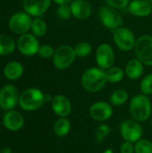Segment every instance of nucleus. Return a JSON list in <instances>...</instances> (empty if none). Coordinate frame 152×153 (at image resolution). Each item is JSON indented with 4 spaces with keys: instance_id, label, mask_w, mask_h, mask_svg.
I'll list each match as a JSON object with an SVG mask.
<instances>
[{
    "instance_id": "obj_1",
    "label": "nucleus",
    "mask_w": 152,
    "mask_h": 153,
    "mask_svg": "<svg viewBox=\"0 0 152 153\" xmlns=\"http://www.w3.org/2000/svg\"><path fill=\"white\" fill-rule=\"evenodd\" d=\"M81 82L84 90L95 93L100 91L106 86L108 79L105 70L99 67H90L83 72Z\"/></svg>"
},
{
    "instance_id": "obj_2",
    "label": "nucleus",
    "mask_w": 152,
    "mask_h": 153,
    "mask_svg": "<svg viewBox=\"0 0 152 153\" xmlns=\"http://www.w3.org/2000/svg\"><path fill=\"white\" fill-rule=\"evenodd\" d=\"M129 110L132 117L138 122H145L151 118L152 104L148 95L143 93L133 96L130 101Z\"/></svg>"
},
{
    "instance_id": "obj_3",
    "label": "nucleus",
    "mask_w": 152,
    "mask_h": 153,
    "mask_svg": "<svg viewBox=\"0 0 152 153\" xmlns=\"http://www.w3.org/2000/svg\"><path fill=\"white\" fill-rule=\"evenodd\" d=\"M45 94L37 88H29L19 96V106L25 111H35L45 103Z\"/></svg>"
},
{
    "instance_id": "obj_4",
    "label": "nucleus",
    "mask_w": 152,
    "mask_h": 153,
    "mask_svg": "<svg viewBox=\"0 0 152 153\" xmlns=\"http://www.w3.org/2000/svg\"><path fill=\"white\" fill-rule=\"evenodd\" d=\"M76 58L74 48L70 45H61L56 48L52 60L57 70H65L74 63Z\"/></svg>"
},
{
    "instance_id": "obj_5",
    "label": "nucleus",
    "mask_w": 152,
    "mask_h": 153,
    "mask_svg": "<svg viewBox=\"0 0 152 153\" xmlns=\"http://www.w3.org/2000/svg\"><path fill=\"white\" fill-rule=\"evenodd\" d=\"M99 17L102 25L109 30H115L124 24V19L116 9L105 4L99 10Z\"/></svg>"
},
{
    "instance_id": "obj_6",
    "label": "nucleus",
    "mask_w": 152,
    "mask_h": 153,
    "mask_svg": "<svg viewBox=\"0 0 152 153\" xmlns=\"http://www.w3.org/2000/svg\"><path fill=\"white\" fill-rule=\"evenodd\" d=\"M134 53L136 57L141 60L144 65L152 66V36L149 34L142 35L137 38Z\"/></svg>"
},
{
    "instance_id": "obj_7",
    "label": "nucleus",
    "mask_w": 152,
    "mask_h": 153,
    "mask_svg": "<svg viewBox=\"0 0 152 153\" xmlns=\"http://www.w3.org/2000/svg\"><path fill=\"white\" fill-rule=\"evenodd\" d=\"M136 37L134 33L127 27H120L114 30L113 40L117 48L122 51L128 52L134 48Z\"/></svg>"
},
{
    "instance_id": "obj_8",
    "label": "nucleus",
    "mask_w": 152,
    "mask_h": 153,
    "mask_svg": "<svg viewBox=\"0 0 152 153\" xmlns=\"http://www.w3.org/2000/svg\"><path fill=\"white\" fill-rule=\"evenodd\" d=\"M119 132L125 142L135 143L142 138L143 128L140 122L134 119L125 120L120 124Z\"/></svg>"
},
{
    "instance_id": "obj_9",
    "label": "nucleus",
    "mask_w": 152,
    "mask_h": 153,
    "mask_svg": "<svg viewBox=\"0 0 152 153\" xmlns=\"http://www.w3.org/2000/svg\"><path fill=\"white\" fill-rule=\"evenodd\" d=\"M31 22L32 18L26 12H17L9 18L8 27L12 32L22 35L30 30Z\"/></svg>"
},
{
    "instance_id": "obj_10",
    "label": "nucleus",
    "mask_w": 152,
    "mask_h": 153,
    "mask_svg": "<svg viewBox=\"0 0 152 153\" xmlns=\"http://www.w3.org/2000/svg\"><path fill=\"white\" fill-rule=\"evenodd\" d=\"M95 60L98 67L102 70H108L115 65L116 55L114 48L108 43H102L98 46L95 52Z\"/></svg>"
},
{
    "instance_id": "obj_11",
    "label": "nucleus",
    "mask_w": 152,
    "mask_h": 153,
    "mask_svg": "<svg viewBox=\"0 0 152 153\" xmlns=\"http://www.w3.org/2000/svg\"><path fill=\"white\" fill-rule=\"evenodd\" d=\"M16 47L22 55L25 56H32L38 54L40 45L38 37L32 33H24L17 39Z\"/></svg>"
},
{
    "instance_id": "obj_12",
    "label": "nucleus",
    "mask_w": 152,
    "mask_h": 153,
    "mask_svg": "<svg viewBox=\"0 0 152 153\" xmlns=\"http://www.w3.org/2000/svg\"><path fill=\"white\" fill-rule=\"evenodd\" d=\"M19 93L16 87L7 84L0 90V108L4 110H13L19 102Z\"/></svg>"
},
{
    "instance_id": "obj_13",
    "label": "nucleus",
    "mask_w": 152,
    "mask_h": 153,
    "mask_svg": "<svg viewBox=\"0 0 152 153\" xmlns=\"http://www.w3.org/2000/svg\"><path fill=\"white\" fill-rule=\"evenodd\" d=\"M89 114L93 120L104 122L110 119L113 116V108L111 104L106 101H97L90 106Z\"/></svg>"
},
{
    "instance_id": "obj_14",
    "label": "nucleus",
    "mask_w": 152,
    "mask_h": 153,
    "mask_svg": "<svg viewBox=\"0 0 152 153\" xmlns=\"http://www.w3.org/2000/svg\"><path fill=\"white\" fill-rule=\"evenodd\" d=\"M52 0H23L24 12L31 17H41L50 7Z\"/></svg>"
},
{
    "instance_id": "obj_15",
    "label": "nucleus",
    "mask_w": 152,
    "mask_h": 153,
    "mask_svg": "<svg viewBox=\"0 0 152 153\" xmlns=\"http://www.w3.org/2000/svg\"><path fill=\"white\" fill-rule=\"evenodd\" d=\"M51 107L54 113L59 117H67L72 112V103L70 100L62 94L53 97L51 100Z\"/></svg>"
},
{
    "instance_id": "obj_16",
    "label": "nucleus",
    "mask_w": 152,
    "mask_h": 153,
    "mask_svg": "<svg viewBox=\"0 0 152 153\" xmlns=\"http://www.w3.org/2000/svg\"><path fill=\"white\" fill-rule=\"evenodd\" d=\"M70 7L73 16L81 21L88 19L92 13V6L87 0H73Z\"/></svg>"
},
{
    "instance_id": "obj_17",
    "label": "nucleus",
    "mask_w": 152,
    "mask_h": 153,
    "mask_svg": "<svg viewBox=\"0 0 152 153\" xmlns=\"http://www.w3.org/2000/svg\"><path fill=\"white\" fill-rule=\"evenodd\" d=\"M3 125L10 131H18L24 125V118L21 113L13 110L7 111L3 117Z\"/></svg>"
},
{
    "instance_id": "obj_18",
    "label": "nucleus",
    "mask_w": 152,
    "mask_h": 153,
    "mask_svg": "<svg viewBox=\"0 0 152 153\" xmlns=\"http://www.w3.org/2000/svg\"><path fill=\"white\" fill-rule=\"evenodd\" d=\"M127 9L133 16L147 17L152 13V4L145 0H132L130 1Z\"/></svg>"
},
{
    "instance_id": "obj_19",
    "label": "nucleus",
    "mask_w": 152,
    "mask_h": 153,
    "mask_svg": "<svg viewBox=\"0 0 152 153\" xmlns=\"http://www.w3.org/2000/svg\"><path fill=\"white\" fill-rule=\"evenodd\" d=\"M144 72V65L137 57L130 59L125 68V75L131 80H137L141 78Z\"/></svg>"
},
{
    "instance_id": "obj_20",
    "label": "nucleus",
    "mask_w": 152,
    "mask_h": 153,
    "mask_svg": "<svg viewBox=\"0 0 152 153\" xmlns=\"http://www.w3.org/2000/svg\"><path fill=\"white\" fill-rule=\"evenodd\" d=\"M24 68L20 62L12 61L5 65L4 68V75L10 81H16L23 74Z\"/></svg>"
},
{
    "instance_id": "obj_21",
    "label": "nucleus",
    "mask_w": 152,
    "mask_h": 153,
    "mask_svg": "<svg viewBox=\"0 0 152 153\" xmlns=\"http://www.w3.org/2000/svg\"><path fill=\"white\" fill-rule=\"evenodd\" d=\"M16 48L14 39L7 34H0V56L12 54Z\"/></svg>"
},
{
    "instance_id": "obj_22",
    "label": "nucleus",
    "mask_w": 152,
    "mask_h": 153,
    "mask_svg": "<svg viewBox=\"0 0 152 153\" xmlns=\"http://www.w3.org/2000/svg\"><path fill=\"white\" fill-rule=\"evenodd\" d=\"M71 122L66 117H60L58 118L53 126L54 133L58 137H65L71 131Z\"/></svg>"
},
{
    "instance_id": "obj_23",
    "label": "nucleus",
    "mask_w": 152,
    "mask_h": 153,
    "mask_svg": "<svg viewBox=\"0 0 152 153\" xmlns=\"http://www.w3.org/2000/svg\"><path fill=\"white\" fill-rule=\"evenodd\" d=\"M129 99L128 92L124 89H117L114 91L109 98L110 104L115 107H120L127 102Z\"/></svg>"
},
{
    "instance_id": "obj_24",
    "label": "nucleus",
    "mask_w": 152,
    "mask_h": 153,
    "mask_svg": "<svg viewBox=\"0 0 152 153\" xmlns=\"http://www.w3.org/2000/svg\"><path fill=\"white\" fill-rule=\"evenodd\" d=\"M30 30L36 37H43L47 31V25L41 17H34L32 19Z\"/></svg>"
},
{
    "instance_id": "obj_25",
    "label": "nucleus",
    "mask_w": 152,
    "mask_h": 153,
    "mask_svg": "<svg viewBox=\"0 0 152 153\" xmlns=\"http://www.w3.org/2000/svg\"><path fill=\"white\" fill-rule=\"evenodd\" d=\"M105 72H106L108 82H111V83L120 82L125 75V70H123L119 66H115V65L108 68Z\"/></svg>"
},
{
    "instance_id": "obj_26",
    "label": "nucleus",
    "mask_w": 152,
    "mask_h": 153,
    "mask_svg": "<svg viewBox=\"0 0 152 153\" xmlns=\"http://www.w3.org/2000/svg\"><path fill=\"white\" fill-rule=\"evenodd\" d=\"M74 51L77 57L84 58L89 56L92 52V46L90 42L81 41L77 43L74 47Z\"/></svg>"
},
{
    "instance_id": "obj_27",
    "label": "nucleus",
    "mask_w": 152,
    "mask_h": 153,
    "mask_svg": "<svg viewBox=\"0 0 152 153\" xmlns=\"http://www.w3.org/2000/svg\"><path fill=\"white\" fill-rule=\"evenodd\" d=\"M134 153H152V143L146 138H142L134 143Z\"/></svg>"
},
{
    "instance_id": "obj_28",
    "label": "nucleus",
    "mask_w": 152,
    "mask_h": 153,
    "mask_svg": "<svg viewBox=\"0 0 152 153\" xmlns=\"http://www.w3.org/2000/svg\"><path fill=\"white\" fill-rule=\"evenodd\" d=\"M140 89L142 93L145 95H152V74H149L144 76L141 82Z\"/></svg>"
},
{
    "instance_id": "obj_29",
    "label": "nucleus",
    "mask_w": 152,
    "mask_h": 153,
    "mask_svg": "<svg viewBox=\"0 0 152 153\" xmlns=\"http://www.w3.org/2000/svg\"><path fill=\"white\" fill-rule=\"evenodd\" d=\"M55 50L56 49L52 46H50L48 44H44V45H41L39 47L38 55L44 59L53 58L54 54H55Z\"/></svg>"
},
{
    "instance_id": "obj_30",
    "label": "nucleus",
    "mask_w": 152,
    "mask_h": 153,
    "mask_svg": "<svg viewBox=\"0 0 152 153\" xmlns=\"http://www.w3.org/2000/svg\"><path fill=\"white\" fill-rule=\"evenodd\" d=\"M111 129L108 125H100L96 129V139L99 143L103 142L110 134Z\"/></svg>"
},
{
    "instance_id": "obj_31",
    "label": "nucleus",
    "mask_w": 152,
    "mask_h": 153,
    "mask_svg": "<svg viewBox=\"0 0 152 153\" xmlns=\"http://www.w3.org/2000/svg\"><path fill=\"white\" fill-rule=\"evenodd\" d=\"M57 15L62 20H68L73 16L72 10L70 7V4H59L56 10Z\"/></svg>"
},
{
    "instance_id": "obj_32",
    "label": "nucleus",
    "mask_w": 152,
    "mask_h": 153,
    "mask_svg": "<svg viewBox=\"0 0 152 153\" xmlns=\"http://www.w3.org/2000/svg\"><path fill=\"white\" fill-rule=\"evenodd\" d=\"M106 4L116 9V10H120V9H125L128 6L130 0H104Z\"/></svg>"
},
{
    "instance_id": "obj_33",
    "label": "nucleus",
    "mask_w": 152,
    "mask_h": 153,
    "mask_svg": "<svg viewBox=\"0 0 152 153\" xmlns=\"http://www.w3.org/2000/svg\"><path fill=\"white\" fill-rule=\"evenodd\" d=\"M120 153H134V145L129 142H124L119 148Z\"/></svg>"
},
{
    "instance_id": "obj_34",
    "label": "nucleus",
    "mask_w": 152,
    "mask_h": 153,
    "mask_svg": "<svg viewBox=\"0 0 152 153\" xmlns=\"http://www.w3.org/2000/svg\"><path fill=\"white\" fill-rule=\"evenodd\" d=\"M54 1L56 4H57L58 5L59 4H70L73 0H52Z\"/></svg>"
},
{
    "instance_id": "obj_35",
    "label": "nucleus",
    "mask_w": 152,
    "mask_h": 153,
    "mask_svg": "<svg viewBox=\"0 0 152 153\" xmlns=\"http://www.w3.org/2000/svg\"><path fill=\"white\" fill-rule=\"evenodd\" d=\"M45 102H48V101H50L51 102V100H52V99H53V97H51L50 95H48V94H45Z\"/></svg>"
},
{
    "instance_id": "obj_36",
    "label": "nucleus",
    "mask_w": 152,
    "mask_h": 153,
    "mask_svg": "<svg viewBox=\"0 0 152 153\" xmlns=\"http://www.w3.org/2000/svg\"><path fill=\"white\" fill-rule=\"evenodd\" d=\"M1 153H12V150H11L10 148L6 147V148H4V149L2 150Z\"/></svg>"
},
{
    "instance_id": "obj_37",
    "label": "nucleus",
    "mask_w": 152,
    "mask_h": 153,
    "mask_svg": "<svg viewBox=\"0 0 152 153\" xmlns=\"http://www.w3.org/2000/svg\"><path fill=\"white\" fill-rule=\"evenodd\" d=\"M103 153H114V152H113L112 149H107Z\"/></svg>"
},
{
    "instance_id": "obj_38",
    "label": "nucleus",
    "mask_w": 152,
    "mask_h": 153,
    "mask_svg": "<svg viewBox=\"0 0 152 153\" xmlns=\"http://www.w3.org/2000/svg\"><path fill=\"white\" fill-rule=\"evenodd\" d=\"M145 1H147V2H149L150 4H152V0H145Z\"/></svg>"
},
{
    "instance_id": "obj_39",
    "label": "nucleus",
    "mask_w": 152,
    "mask_h": 153,
    "mask_svg": "<svg viewBox=\"0 0 152 153\" xmlns=\"http://www.w3.org/2000/svg\"><path fill=\"white\" fill-rule=\"evenodd\" d=\"M151 126H152V117H151Z\"/></svg>"
}]
</instances>
